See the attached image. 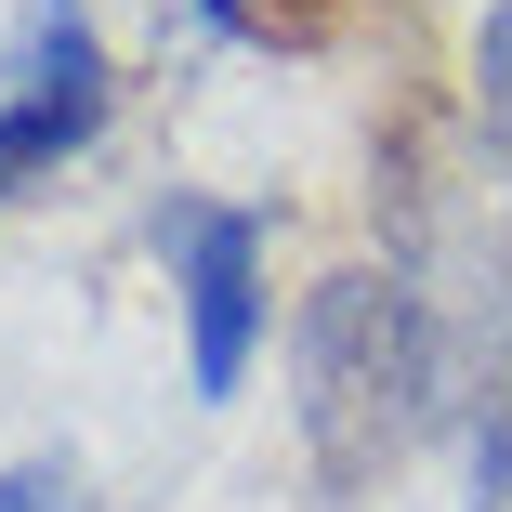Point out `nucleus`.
<instances>
[{
    "label": "nucleus",
    "mask_w": 512,
    "mask_h": 512,
    "mask_svg": "<svg viewBox=\"0 0 512 512\" xmlns=\"http://www.w3.org/2000/svg\"><path fill=\"white\" fill-rule=\"evenodd\" d=\"M434 316L394 263H342L302 289L289 316V421H302V473L329 499H368L434 421Z\"/></svg>",
    "instance_id": "nucleus-1"
},
{
    "label": "nucleus",
    "mask_w": 512,
    "mask_h": 512,
    "mask_svg": "<svg viewBox=\"0 0 512 512\" xmlns=\"http://www.w3.org/2000/svg\"><path fill=\"white\" fill-rule=\"evenodd\" d=\"M158 250H171L184 381L211 394V407L250 394L263 329H276V250H263V211H237V197H171V211H158Z\"/></svg>",
    "instance_id": "nucleus-2"
},
{
    "label": "nucleus",
    "mask_w": 512,
    "mask_h": 512,
    "mask_svg": "<svg viewBox=\"0 0 512 512\" xmlns=\"http://www.w3.org/2000/svg\"><path fill=\"white\" fill-rule=\"evenodd\" d=\"M92 132H106V40L79 0H27L14 53H0V211L27 184H53Z\"/></svg>",
    "instance_id": "nucleus-3"
},
{
    "label": "nucleus",
    "mask_w": 512,
    "mask_h": 512,
    "mask_svg": "<svg viewBox=\"0 0 512 512\" xmlns=\"http://www.w3.org/2000/svg\"><path fill=\"white\" fill-rule=\"evenodd\" d=\"M473 132L512 158V0H486V27H473Z\"/></svg>",
    "instance_id": "nucleus-4"
},
{
    "label": "nucleus",
    "mask_w": 512,
    "mask_h": 512,
    "mask_svg": "<svg viewBox=\"0 0 512 512\" xmlns=\"http://www.w3.org/2000/svg\"><path fill=\"white\" fill-rule=\"evenodd\" d=\"M473 512H512V368H499L486 421H473Z\"/></svg>",
    "instance_id": "nucleus-5"
},
{
    "label": "nucleus",
    "mask_w": 512,
    "mask_h": 512,
    "mask_svg": "<svg viewBox=\"0 0 512 512\" xmlns=\"http://www.w3.org/2000/svg\"><path fill=\"white\" fill-rule=\"evenodd\" d=\"M0 512H79V460H14L0 473Z\"/></svg>",
    "instance_id": "nucleus-6"
}]
</instances>
